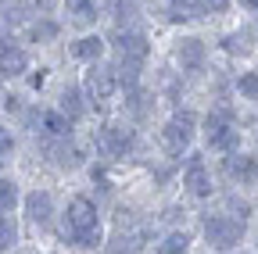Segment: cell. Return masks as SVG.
<instances>
[{"mask_svg": "<svg viewBox=\"0 0 258 254\" xmlns=\"http://www.w3.org/2000/svg\"><path fill=\"white\" fill-rule=\"evenodd\" d=\"M222 211H230V215H237V218H254V204L240 194V190H230V194H222Z\"/></svg>", "mask_w": 258, "mask_h": 254, "instance_id": "cell-20", "label": "cell"}, {"mask_svg": "<svg viewBox=\"0 0 258 254\" xmlns=\"http://www.w3.org/2000/svg\"><path fill=\"white\" fill-rule=\"evenodd\" d=\"M198 133H201L198 129V115H194V111H176L158 129V143H161V150H165L169 157H179V154L190 150V143H194Z\"/></svg>", "mask_w": 258, "mask_h": 254, "instance_id": "cell-4", "label": "cell"}, {"mask_svg": "<svg viewBox=\"0 0 258 254\" xmlns=\"http://www.w3.org/2000/svg\"><path fill=\"white\" fill-rule=\"evenodd\" d=\"M237 8L247 11V15H258V0H237Z\"/></svg>", "mask_w": 258, "mask_h": 254, "instance_id": "cell-29", "label": "cell"}, {"mask_svg": "<svg viewBox=\"0 0 258 254\" xmlns=\"http://www.w3.org/2000/svg\"><path fill=\"white\" fill-rule=\"evenodd\" d=\"M108 15L115 18L118 29H125L129 22L140 15V4H137V0H108Z\"/></svg>", "mask_w": 258, "mask_h": 254, "instance_id": "cell-21", "label": "cell"}, {"mask_svg": "<svg viewBox=\"0 0 258 254\" xmlns=\"http://www.w3.org/2000/svg\"><path fill=\"white\" fill-rule=\"evenodd\" d=\"M222 172L237 190H254L258 186V150H233L222 154Z\"/></svg>", "mask_w": 258, "mask_h": 254, "instance_id": "cell-7", "label": "cell"}, {"mask_svg": "<svg viewBox=\"0 0 258 254\" xmlns=\"http://www.w3.org/2000/svg\"><path fill=\"white\" fill-rule=\"evenodd\" d=\"M219 47H222V54H230V57H247V54L258 47V36H254L251 25H247V29H233V33H226V36L219 40Z\"/></svg>", "mask_w": 258, "mask_h": 254, "instance_id": "cell-12", "label": "cell"}, {"mask_svg": "<svg viewBox=\"0 0 258 254\" xmlns=\"http://www.w3.org/2000/svg\"><path fill=\"white\" fill-rule=\"evenodd\" d=\"M57 33H61V29H57L54 18H40L36 25H29V40H32V43H47V40H54Z\"/></svg>", "mask_w": 258, "mask_h": 254, "instance_id": "cell-25", "label": "cell"}, {"mask_svg": "<svg viewBox=\"0 0 258 254\" xmlns=\"http://www.w3.org/2000/svg\"><path fill=\"white\" fill-rule=\"evenodd\" d=\"M25 72H29V50L8 43L0 50V79H22Z\"/></svg>", "mask_w": 258, "mask_h": 254, "instance_id": "cell-13", "label": "cell"}, {"mask_svg": "<svg viewBox=\"0 0 258 254\" xmlns=\"http://www.w3.org/2000/svg\"><path fill=\"white\" fill-rule=\"evenodd\" d=\"M22 208H25V218L32 222L36 229H50L54 226V197L47 194V190H32V194L22 197Z\"/></svg>", "mask_w": 258, "mask_h": 254, "instance_id": "cell-11", "label": "cell"}, {"mask_svg": "<svg viewBox=\"0 0 258 254\" xmlns=\"http://www.w3.org/2000/svg\"><path fill=\"white\" fill-rule=\"evenodd\" d=\"M144 240H147V233L144 229H118L115 236H111V243H104V254H137L140 247H144Z\"/></svg>", "mask_w": 258, "mask_h": 254, "instance_id": "cell-16", "label": "cell"}, {"mask_svg": "<svg viewBox=\"0 0 258 254\" xmlns=\"http://www.w3.org/2000/svg\"><path fill=\"white\" fill-rule=\"evenodd\" d=\"M186 250H190V233H186V229L165 233V240L154 247V254H186Z\"/></svg>", "mask_w": 258, "mask_h": 254, "instance_id": "cell-22", "label": "cell"}, {"mask_svg": "<svg viewBox=\"0 0 258 254\" xmlns=\"http://www.w3.org/2000/svg\"><path fill=\"white\" fill-rule=\"evenodd\" d=\"M201 140H205V147L215 150V154H233V150H240L244 129H240L237 111H233L230 104L212 108V111L205 115V122H201Z\"/></svg>", "mask_w": 258, "mask_h": 254, "instance_id": "cell-2", "label": "cell"}, {"mask_svg": "<svg viewBox=\"0 0 258 254\" xmlns=\"http://www.w3.org/2000/svg\"><path fill=\"white\" fill-rule=\"evenodd\" d=\"M15 243H18V222L11 211H0V254L15 250Z\"/></svg>", "mask_w": 258, "mask_h": 254, "instance_id": "cell-23", "label": "cell"}, {"mask_svg": "<svg viewBox=\"0 0 258 254\" xmlns=\"http://www.w3.org/2000/svg\"><path fill=\"white\" fill-rule=\"evenodd\" d=\"M230 8H237V0H201V11L205 15H226Z\"/></svg>", "mask_w": 258, "mask_h": 254, "instance_id": "cell-26", "label": "cell"}, {"mask_svg": "<svg viewBox=\"0 0 258 254\" xmlns=\"http://www.w3.org/2000/svg\"><path fill=\"white\" fill-rule=\"evenodd\" d=\"M18 204H22L18 179H11V176H0V211H15Z\"/></svg>", "mask_w": 258, "mask_h": 254, "instance_id": "cell-24", "label": "cell"}, {"mask_svg": "<svg viewBox=\"0 0 258 254\" xmlns=\"http://www.w3.org/2000/svg\"><path fill=\"white\" fill-rule=\"evenodd\" d=\"M251 29H254V36H258V15H254V18H251Z\"/></svg>", "mask_w": 258, "mask_h": 254, "instance_id": "cell-31", "label": "cell"}, {"mask_svg": "<svg viewBox=\"0 0 258 254\" xmlns=\"http://www.w3.org/2000/svg\"><path fill=\"white\" fill-rule=\"evenodd\" d=\"M11 147H15L11 133H8V129H0V154H11Z\"/></svg>", "mask_w": 258, "mask_h": 254, "instance_id": "cell-27", "label": "cell"}, {"mask_svg": "<svg viewBox=\"0 0 258 254\" xmlns=\"http://www.w3.org/2000/svg\"><path fill=\"white\" fill-rule=\"evenodd\" d=\"M43 82H47V68H40L36 75H29V86H32V90H40Z\"/></svg>", "mask_w": 258, "mask_h": 254, "instance_id": "cell-28", "label": "cell"}, {"mask_svg": "<svg viewBox=\"0 0 258 254\" xmlns=\"http://www.w3.org/2000/svg\"><path fill=\"white\" fill-rule=\"evenodd\" d=\"M183 190L194 197V201H208L215 194V179H212V168L205 161V154L190 150L186 154V165H183Z\"/></svg>", "mask_w": 258, "mask_h": 254, "instance_id": "cell-6", "label": "cell"}, {"mask_svg": "<svg viewBox=\"0 0 258 254\" xmlns=\"http://www.w3.org/2000/svg\"><path fill=\"white\" fill-rule=\"evenodd\" d=\"M247 233H251V222L247 218H237L230 211H215V215H205L201 218V240L215 254L240 250L247 243Z\"/></svg>", "mask_w": 258, "mask_h": 254, "instance_id": "cell-3", "label": "cell"}, {"mask_svg": "<svg viewBox=\"0 0 258 254\" xmlns=\"http://www.w3.org/2000/svg\"><path fill=\"white\" fill-rule=\"evenodd\" d=\"M83 101H86V90L72 82V86L61 90V104H57V108L69 115L72 122H83V118H86V104H83Z\"/></svg>", "mask_w": 258, "mask_h": 254, "instance_id": "cell-17", "label": "cell"}, {"mask_svg": "<svg viewBox=\"0 0 258 254\" xmlns=\"http://www.w3.org/2000/svg\"><path fill=\"white\" fill-rule=\"evenodd\" d=\"M64 11H69V18L76 25H83V29L97 22V4L93 0H64Z\"/></svg>", "mask_w": 258, "mask_h": 254, "instance_id": "cell-19", "label": "cell"}, {"mask_svg": "<svg viewBox=\"0 0 258 254\" xmlns=\"http://www.w3.org/2000/svg\"><path fill=\"white\" fill-rule=\"evenodd\" d=\"M111 50H115V65H133V68H140L144 61L151 57L147 36L133 33V29H118L115 40H111Z\"/></svg>", "mask_w": 258, "mask_h": 254, "instance_id": "cell-8", "label": "cell"}, {"mask_svg": "<svg viewBox=\"0 0 258 254\" xmlns=\"http://www.w3.org/2000/svg\"><path fill=\"white\" fill-rule=\"evenodd\" d=\"M11 254H36V250H11Z\"/></svg>", "mask_w": 258, "mask_h": 254, "instance_id": "cell-32", "label": "cell"}, {"mask_svg": "<svg viewBox=\"0 0 258 254\" xmlns=\"http://www.w3.org/2000/svg\"><path fill=\"white\" fill-rule=\"evenodd\" d=\"M172 54H176V65L183 68V75H201L208 65V43L201 36H179Z\"/></svg>", "mask_w": 258, "mask_h": 254, "instance_id": "cell-9", "label": "cell"}, {"mask_svg": "<svg viewBox=\"0 0 258 254\" xmlns=\"http://www.w3.org/2000/svg\"><path fill=\"white\" fill-rule=\"evenodd\" d=\"M133 147H137V129H129L122 122H108L101 129V150L108 157H125Z\"/></svg>", "mask_w": 258, "mask_h": 254, "instance_id": "cell-10", "label": "cell"}, {"mask_svg": "<svg viewBox=\"0 0 258 254\" xmlns=\"http://www.w3.org/2000/svg\"><path fill=\"white\" fill-rule=\"evenodd\" d=\"M40 122H43V133H47L50 140H69V136H72V125H76V122L64 115L61 108L43 111V115H40Z\"/></svg>", "mask_w": 258, "mask_h": 254, "instance_id": "cell-15", "label": "cell"}, {"mask_svg": "<svg viewBox=\"0 0 258 254\" xmlns=\"http://www.w3.org/2000/svg\"><path fill=\"white\" fill-rule=\"evenodd\" d=\"M118 72H115V65H93L86 68V75H83V90H86V101L97 108V111H104L111 101H115V93H118Z\"/></svg>", "mask_w": 258, "mask_h": 254, "instance_id": "cell-5", "label": "cell"}, {"mask_svg": "<svg viewBox=\"0 0 258 254\" xmlns=\"http://www.w3.org/2000/svg\"><path fill=\"white\" fill-rule=\"evenodd\" d=\"M36 4H40V11H43V15H54V8H57V0H36Z\"/></svg>", "mask_w": 258, "mask_h": 254, "instance_id": "cell-30", "label": "cell"}, {"mask_svg": "<svg viewBox=\"0 0 258 254\" xmlns=\"http://www.w3.org/2000/svg\"><path fill=\"white\" fill-rule=\"evenodd\" d=\"M61 233L69 243L83 247V250H97L104 243V229H101V211L86 194H72L69 204L61 211Z\"/></svg>", "mask_w": 258, "mask_h": 254, "instance_id": "cell-1", "label": "cell"}, {"mask_svg": "<svg viewBox=\"0 0 258 254\" xmlns=\"http://www.w3.org/2000/svg\"><path fill=\"white\" fill-rule=\"evenodd\" d=\"M104 50H108V40L104 36H97V33H86V36H79L72 47H69V54L76 57V61H101L104 57Z\"/></svg>", "mask_w": 258, "mask_h": 254, "instance_id": "cell-14", "label": "cell"}, {"mask_svg": "<svg viewBox=\"0 0 258 254\" xmlns=\"http://www.w3.org/2000/svg\"><path fill=\"white\" fill-rule=\"evenodd\" d=\"M233 90H237V101L258 104V68H240L233 79Z\"/></svg>", "mask_w": 258, "mask_h": 254, "instance_id": "cell-18", "label": "cell"}]
</instances>
